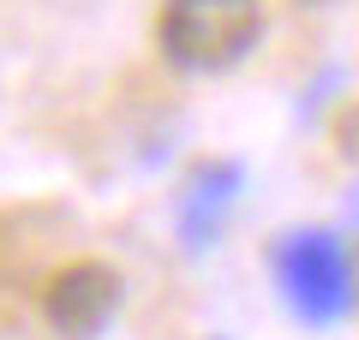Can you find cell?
Here are the masks:
<instances>
[{
	"label": "cell",
	"instance_id": "6da1fadb",
	"mask_svg": "<svg viewBox=\"0 0 359 340\" xmlns=\"http://www.w3.org/2000/svg\"><path fill=\"white\" fill-rule=\"evenodd\" d=\"M264 36L257 0H162L156 48L174 72H228Z\"/></svg>",
	"mask_w": 359,
	"mask_h": 340
},
{
	"label": "cell",
	"instance_id": "7a4b0ae2",
	"mask_svg": "<svg viewBox=\"0 0 359 340\" xmlns=\"http://www.w3.org/2000/svg\"><path fill=\"white\" fill-rule=\"evenodd\" d=\"M276 281L306 323H335L353 304V257L323 227H299V233L276 239Z\"/></svg>",
	"mask_w": 359,
	"mask_h": 340
},
{
	"label": "cell",
	"instance_id": "3957f363",
	"mask_svg": "<svg viewBox=\"0 0 359 340\" xmlns=\"http://www.w3.org/2000/svg\"><path fill=\"white\" fill-rule=\"evenodd\" d=\"M120 311V275L108 263H66L42 292V316L60 340H96Z\"/></svg>",
	"mask_w": 359,
	"mask_h": 340
},
{
	"label": "cell",
	"instance_id": "277c9868",
	"mask_svg": "<svg viewBox=\"0 0 359 340\" xmlns=\"http://www.w3.org/2000/svg\"><path fill=\"white\" fill-rule=\"evenodd\" d=\"M240 191H245L240 162H204L186 179V197H180V239H186V251H210L216 245V233L228 227Z\"/></svg>",
	"mask_w": 359,
	"mask_h": 340
},
{
	"label": "cell",
	"instance_id": "5b68a950",
	"mask_svg": "<svg viewBox=\"0 0 359 340\" xmlns=\"http://www.w3.org/2000/svg\"><path fill=\"white\" fill-rule=\"evenodd\" d=\"M341 221H347V227L359 233V179H353V185L341 191Z\"/></svg>",
	"mask_w": 359,
	"mask_h": 340
}]
</instances>
